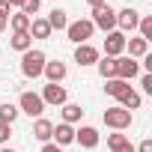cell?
Listing matches in <instances>:
<instances>
[{
  "instance_id": "20",
  "label": "cell",
  "mask_w": 152,
  "mask_h": 152,
  "mask_svg": "<svg viewBox=\"0 0 152 152\" xmlns=\"http://www.w3.org/2000/svg\"><path fill=\"white\" fill-rule=\"evenodd\" d=\"M125 90H128V84H125V81H119V78H110V81L104 84V93H107V96H113V99H119Z\"/></svg>"
},
{
  "instance_id": "32",
  "label": "cell",
  "mask_w": 152,
  "mask_h": 152,
  "mask_svg": "<svg viewBox=\"0 0 152 152\" xmlns=\"http://www.w3.org/2000/svg\"><path fill=\"white\" fill-rule=\"evenodd\" d=\"M42 152H63V149H60V146H54V143H45V146H42Z\"/></svg>"
},
{
  "instance_id": "29",
  "label": "cell",
  "mask_w": 152,
  "mask_h": 152,
  "mask_svg": "<svg viewBox=\"0 0 152 152\" xmlns=\"http://www.w3.org/2000/svg\"><path fill=\"white\" fill-rule=\"evenodd\" d=\"M143 90L152 93V75H143Z\"/></svg>"
},
{
  "instance_id": "24",
  "label": "cell",
  "mask_w": 152,
  "mask_h": 152,
  "mask_svg": "<svg viewBox=\"0 0 152 152\" xmlns=\"http://www.w3.org/2000/svg\"><path fill=\"white\" fill-rule=\"evenodd\" d=\"M81 104H63V119L66 122H75V119H81Z\"/></svg>"
},
{
  "instance_id": "1",
  "label": "cell",
  "mask_w": 152,
  "mask_h": 152,
  "mask_svg": "<svg viewBox=\"0 0 152 152\" xmlns=\"http://www.w3.org/2000/svg\"><path fill=\"white\" fill-rule=\"evenodd\" d=\"M45 63H48L45 54L30 48V51H24V57H21V72L27 75V78H39V75L45 72Z\"/></svg>"
},
{
  "instance_id": "27",
  "label": "cell",
  "mask_w": 152,
  "mask_h": 152,
  "mask_svg": "<svg viewBox=\"0 0 152 152\" xmlns=\"http://www.w3.org/2000/svg\"><path fill=\"white\" fill-rule=\"evenodd\" d=\"M39 12V0H24V15L30 18V15H36Z\"/></svg>"
},
{
  "instance_id": "19",
  "label": "cell",
  "mask_w": 152,
  "mask_h": 152,
  "mask_svg": "<svg viewBox=\"0 0 152 152\" xmlns=\"http://www.w3.org/2000/svg\"><path fill=\"white\" fill-rule=\"evenodd\" d=\"M125 48H128V54H131V57H146L149 42H146V39H128V42H125Z\"/></svg>"
},
{
  "instance_id": "26",
  "label": "cell",
  "mask_w": 152,
  "mask_h": 152,
  "mask_svg": "<svg viewBox=\"0 0 152 152\" xmlns=\"http://www.w3.org/2000/svg\"><path fill=\"white\" fill-rule=\"evenodd\" d=\"M137 27H140V39H146V42H149V39H152V18H149V15H146V18H140V21H137Z\"/></svg>"
},
{
  "instance_id": "33",
  "label": "cell",
  "mask_w": 152,
  "mask_h": 152,
  "mask_svg": "<svg viewBox=\"0 0 152 152\" xmlns=\"http://www.w3.org/2000/svg\"><path fill=\"white\" fill-rule=\"evenodd\" d=\"M87 3H90V6L96 9V6H102V3H104V0H87Z\"/></svg>"
},
{
  "instance_id": "23",
  "label": "cell",
  "mask_w": 152,
  "mask_h": 152,
  "mask_svg": "<svg viewBox=\"0 0 152 152\" xmlns=\"http://www.w3.org/2000/svg\"><path fill=\"white\" fill-rule=\"evenodd\" d=\"M30 45H33L30 33H15V36H12V48H15V51H30Z\"/></svg>"
},
{
  "instance_id": "34",
  "label": "cell",
  "mask_w": 152,
  "mask_h": 152,
  "mask_svg": "<svg viewBox=\"0 0 152 152\" xmlns=\"http://www.w3.org/2000/svg\"><path fill=\"white\" fill-rule=\"evenodd\" d=\"M9 6H24V0H6Z\"/></svg>"
},
{
  "instance_id": "16",
  "label": "cell",
  "mask_w": 152,
  "mask_h": 152,
  "mask_svg": "<svg viewBox=\"0 0 152 152\" xmlns=\"http://www.w3.org/2000/svg\"><path fill=\"white\" fill-rule=\"evenodd\" d=\"M107 146H110L113 152H134V146L128 143V137H125V134H110Z\"/></svg>"
},
{
  "instance_id": "9",
  "label": "cell",
  "mask_w": 152,
  "mask_h": 152,
  "mask_svg": "<svg viewBox=\"0 0 152 152\" xmlns=\"http://www.w3.org/2000/svg\"><path fill=\"white\" fill-rule=\"evenodd\" d=\"M42 102H48V104H66V90H63L60 84H48Z\"/></svg>"
},
{
  "instance_id": "30",
  "label": "cell",
  "mask_w": 152,
  "mask_h": 152,
  "mask_svg": "<svg viewBox=\"0 0 152 152\" xmlns=\"http://www.w3.org/2000/svg\"><path fill=\"white\" fill-rule=\"evenodd\" d=\"M137 152H152V140H143V143L137 146Z\"/></svg>"
},
{
  "instance_id": "15",
  "label": "cell",
  "mask_w": 152,
  "mask_h": 152,
  "mask_svg": "<svg viewBox=\"0 0 152 152\" xmlns=\"http://www.w3.org/2000/svg\"><path fill=\"white\" fill-rule=\"evenodd\" d=\"M51 137H57V143H60V146H66V143H72V140H75V128H72L69 122H60V125L54 128V134H51Z\"/></svg>"
},
{
  "instance_id": "5",
  "label": "cell",
  "mask_w": 152,
  "mask_h": 152,
  "mask_svg": "<svg viewBox=\"0 0 152 152\" xmlns=\"http://www.w3.org/2000/svg\"><path fill=\"white\" fill-rule=\"evenodd\" d=\"M21 110L30 113V116H39V113L45 110L42 96H36V93H21Z\"/></svg>"
},
{
  "instance_id": "18",
  "label": "cell",
  "mask_w": 152,
  "mask_h": 152,
  "mask_svg": "<svg viewBox=\"0 0 152 152\" xmlns=\"http://www.w3.org/2000/svg\"><path fill=\"white\" fill-rule=\"evenodd\" d=\"M48 27H51V30H66V27H69L66 12H63V9H54V12H51V18H48Z\"/></svg>"
},
{
  "instance_id": "31",
  "label": "cell",
  "mask_w": 152,
  "mask_h": 152,
  "mask_svg": "<svg viewBox=\"0 0 152 152\" xmlns=\"http://www.w3.org/2000/svg\"><path fill=\"white\" fill-rule=\"evenodd\" d=\"M9 15V3H6V0H0V18H6Z\"/></svg>"
},
{
  "instance_id": "28",
  "label": "cell",
  "mask_w": 152,
  "mask_h": 152,
  "mask_svg": "<svg viewBox=\"0 0 152 152\" xmlns=\"http://www.w3.org/2000/svg\"><path fill=\"white\" fill-rule=\"evenodd\" d=\"M9 134H12V125L0 122V143H6V140H9Z\"/></svg>"
},
{
  "instance_id": "35",
  "label": "cell",
  "mask_w": 152,
  "mask_h": 152,
  "mask_svg": "<svg viewBox=\"0 0 152 152\" xmlns=\"http://www.w3.org/2000/svg\"><path fill=\"white\" fill-rule=\"evenodd\" d=\"M3 27H6V18H0V30H3Z\"/></svg>"
},
{
  "instance_id": "4",
  "label": "cell",
  "mask_w": 152,
  "mask_h": 152,
  "mask_svg": "<svg viewBox=\"0 0 152 152\" xmlns=\"http://www.w3.org/2000/svg\"><path fill=\"white\" fill-rule=\"evenodd\" d=\"M93 30H96V27H93V21H75V24H69V27H66L69 39H72V42H78V45H84V42L93 36Z\"/></svg>"
},
{
  "instance_id": "21",
  "label": "cell",
  "mask_w": 152,
  "mask_h": 152,
  "mask_svg": "<svg viewBox=\"0 0 152 152\" xmlns=\"http://www.w3.org/2000/svg\"><path fill=\"white\" fill-rule=\"evenodd\" d=\"M119 102H122V107H125V110H128V107H131V110H137V107H140V96H137L131 87H128V90L119 96Z\"/></svg>"
},
{
  "instance_id": "25",
  "label": "cell",
  "mask_w": 152,
  "mask_h": 152,
  "mask_svg": "<svg viewBox=\"0 0 152 152\" xmlns=\"http://www.w3.org/2000/svg\"><path fill=\"white\" fill-rule=\"evenodd\" d=\"M12 30H15V33H27V30H30V18H27L24 12H21V15H12Z\"/></svg>"
},
{
  "instance_id": "6",
  "label": "cell",
  "mask_w": 152,
  "mask_h": 152,
  "mask_svg": "<svg viewBox=\"0 0 152 152\" xmlns=\"http://www.w3.org/2000/svg\"><path fill=\"white\" fill-rule=\"evenodd\" d=\"M122 51H125V36L116 33V30H110L107 39H104V54H107V57H119Z\"/></svg>"
},
{
  "instance_id": "10",
  "label": "cell",
  "mask_w": 152,
  "mask_h": 152,
  "mask_svg": "<svg viewBox=\"0 0 152 152\" xmlns=\"http://www.w3.org/2000/svg\"><path fill=\"white\" fill-rule=\"evenodd\" d=\"M75 140H78L81 146H87V149H93V146L99 143V131H96V128H90V125H84L81 131H75Z\"/></svg>"
},
{
  "instance_id": "8",
  "label": "cell",
  "mask_w": 152,
  "mask_h": 152,
  "mask_svg": "<svg viewBox=\"0 0 152 152\" xmlns=\"http://www.w3.org/2000/svg\"><path fill=\"white\" fill-rule=\"evenodd\" d=\"M75 60H78L81 66H93L99 63V51L93 45H78V51H75Z\"/></svg>"
},
{
  "instance_id": "11",
  "label": "cell",
  "mask_w": 152,
  "mask_h": 152,
  "mask_svg": "<svg viewBox=\"0 0 152 152\" xmlns=\"http://www.w3.org/2000/svg\"><path fill=\"white\" fill-rule=\"evenodd\" d=\"M137 21H140V12H137V9H122V12L116 15V24H119L122 30H134Z\"/></svg>"
},
{
  "instance_id": "3",
  "label": "cell",
  "mask_w": 152,
  "mask_h": 152,
  "mask_svg": "<svg viewBox=\"0 0 152 152\" xmlns=\"http://www.w3.org/2000/svg\"><path fill=\"white\" fill-rule=\"evenodd\" d=\"M104 125H110V128H128L131 125V110H125V107L104 110Z\"/></svg>"
},
{
  "instance_id": "17",
  "label": "cell",
  "mask_w": 152,
  "mask_h": 152,
  "mask_svg": "<svg viewBox=\"0 0 152 152\" xmlns=\"http://www.w3.org/2000/svg\"><path fill=\"white\" fill-rule=\"evenodd\" d=\"M116 60H119V57H104V60L99 63L102 78H107V81H110V78H116Z\"/></svg>"
},
{
  "instance_id": "22",
  "label": "cell",
  "mask_w": 152,
  "mask_h": 152,
  "mask_svg": "<svg viewBox=\"0 0 152 152\" xmlns=\"http://www.w3.org/2000/svg\"><path fill=\"white\" fill-rule=\"evenodd\" d=\"M15 116H18V107H15V104H9V102H6V104H0V122L12 125V122H15Z\"/></svg>"
},
{
  "instance_id": "12",
  "label": "cell",
  "mask_w": 152,
  "mask_h": 152,
  "mask_svg": "<svg viewBox=\"0 0 152 152\" xmlns=\"http://www.w3.org/2000/svg\"><path fill=\"white\" fill-rule=\"evenodd\" d=\"M30 39H48L51 36V27H48V21L45 18H30Z\"/></svg>"
},
{
  "instance_id": "7",
  "label": "cell",
  "mask_w": 152,
  "mask_h": 152,
  "mask_svg": "<svg viewBox=\"0 0 152 152\" xmlns=\"http://www.w3.org/2000/svg\"><path fill=\"white\" fill-rule=\"evenodd\" d=\"M137 72H140V66H137L131 57H122V60H116V78H119V81H131Z\"/></svg>"
},
{
  "instance_id": "2",
  "label": "cell",
  "mask_w": 152,
  "mask_h": 152,
  "mask_svg": "<svg viewBox=\"0 0 152 152\" xmlns=\"http://www.w3.org/2000/svg\"><path fill=\"white\" fill-rule=\"evenodd\" d=\"M93 27H102V30H113L116 27V12L107 6V3H102V6H96L93 9Z\"/></svg>"
},
{
  "instance_id": "14",
  "label": "cell",
  "mask_w": 152,
  "mask_h": 152,
  "mask_svg": "<svg viewBox=\"0 0 152 152\" xmlns=\"http://www.w3.org/2000/svg\"><path fill=\"white\" fill-rule=\"evenodd\" d=\"M51 134H54V125H51L48 119H36V125H33V137L42 140V143H48Z\"/></svg>"
},
{
  "instance_id": "36",
  "label": "cell",
  "mask_w": 152,
  "mask_h": 152,
  "mask_svg": "<svg viewBox=\"0 0 152 152\" xmlns=\"http://www.w3.org/2000/svg\"><path fill=\"white\" fill-rule=\"evenodd\" d=\"M3 152H12V149H3Z\"/></svg>"
},
{
  "instance_id": "13",
  "label": "cell",
  "mask_w": 152,
  "mask_h": 152,
  "mask_svg": "<svg viewBox=\"0 0 152 152\" xmlns=\"http://www.w3.org/2000/svg\"><path fill=\"white\" fill-rule=\"evenodd\" d=\"M42 75H48L51 84H60V81L66 78V66H63L60 60H57V63H45V72H42Z\"/></svg>"
}]
</instances>
